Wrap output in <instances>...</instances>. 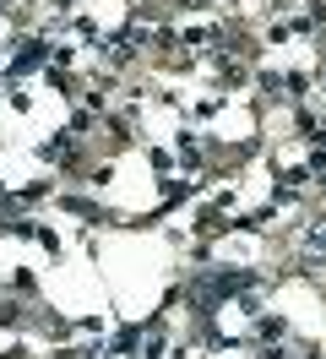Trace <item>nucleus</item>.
<instances>
[{
	"mask_svg": "<svg viewBox=\"0 0 326 359\" xmlns=\"http://www.w3.org/2000/svg\"><path fill=\"white\" fill-rule=\"evenodd\" d=\"M304 250H310V256H326V224L304 229Z\"/></svg>",
	"mask_w": 326,
	"mask_h": 359,
	"instance_id": "1",
	"label": "nucleus"
}]
</instances>
